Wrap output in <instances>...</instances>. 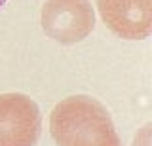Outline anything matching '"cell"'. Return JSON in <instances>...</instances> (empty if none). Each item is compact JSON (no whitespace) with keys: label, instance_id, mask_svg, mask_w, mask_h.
I'll use <instances>...</instances> for the list:
<instances>
[{"label":"cell","instance_id":"2","mask_svg":"<svg viewBox=\"0 0 152 146\" xmlns=\"http://www.w3.org/2000/svg\"><path fill=\"white\" fill-rule=\"evenodd\" d=\"M4 4H6V0H0V8H2V6H4Z\"/></svg>","mask_w":152,"mask_h":146},{"label":"cell","instance_id":"1","mask_svg":"<svg viewBox=\"0 0 152 146\" xmlns=\"http://www.w3.org/2000/svg\"><path fill=\"white\" fill-rule=\"evenodd\" d=\"M99 6L104 19H108L114 29H118L120 21L129 25L139 15L148 19L150 0H99Z\"/></svg>","mask_w":152,"mask_h":146}]
</instances>
